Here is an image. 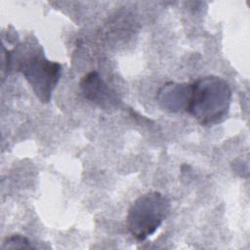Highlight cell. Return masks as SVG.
<instances>
[{
  "instance_id": "6da1fadb",
  "label": "cell",
  "mask_w": 250,
  "mask_h": 250,
  "mask_svg": "<svg viewBox=\"0 0 250 250\" xmlns=\"http://www.w3.org/2000/svg\"><path fill=\"white\" fill-rule=\"evenodd\" d=\"M6 70L21 71L36 97L44 104L49 103L61 75L62 65L46 59L41 46L20 44L14 50L3 47Z\"/></svg>"
},
{
  "instance_id": "5b68a950",
  "label": "cell",
  "mask_w": 250,
  "mask_h": 250,
  "mask_svg": "<svg viewBox=\"0 0 250 250\" xmlns=\"http://www.w3.org/2000/svg\"><path fill=\"white\" fill-rule=\"evenodd\" d=\"M190 96V84L168 82L158 91L160 105L169 111H187Z\"/></svg>"
},
{
  "instance_id": "277c9868",
  "label": "cell",
  "mask_w": 250,
  "mask_h": 250,
  "mask_svg": "<svg viewBox=\"0 0 250 250\" xmlns=\"http://www.w3.org/2000/svg\"><path fill=\"white\" fill-rule=\"evenodd\" d=\"M80 88L84 97L104 110L118 107L120 100L97 71L85 74L80 81Z\"/></svg>"
},
{
  "instance_id": "3957f363",
  "label": "cell",
  "mask_w": 250,
  "mask_h": 250,
  "mask_svg": "<svg viewBox=\"0 0 250 250\" xmlns=\"http://www.w3.org/2000/svg\"><path fill=\"white\" fill-rule=\"evenodd\" d=\"M170 212V201L158 191L139 196L127 214V229L132 236L143 241L152 235Z\"/></svg>"
},
{
  "instance_id": "7a4b0ae2",
  "label": "cell",
  "mask_w": 250,
  "mask_h": 250,
  "mask_svg": "<svg viewBox=\"0 0 250 250\" xmlns=\"http://www.w3.org/2000/svg\"><path fill=\"white\" fill-rule=\"evenodd\" d=\"M230 101L231 90L227 81L208 75L190 84L187 111L202 126H213L226 119Z\"/></svg>"
},
{
  "instance_id": "8992f818",
  "label": "cell",
  "mask_w": 250,
  "mask_h": 250,
  "mask_svg": "<svg viewBox=\"0 0 250 250\" xmlns=\"http://www.w3.org/2000/svg\"><path fill=\"white\" fill-rule=\"evenodd\" d=\"M2 249H29L33 248L29 240L21 234H12L7 236L2 242Z\"/></svg>"
}]
</instances>
